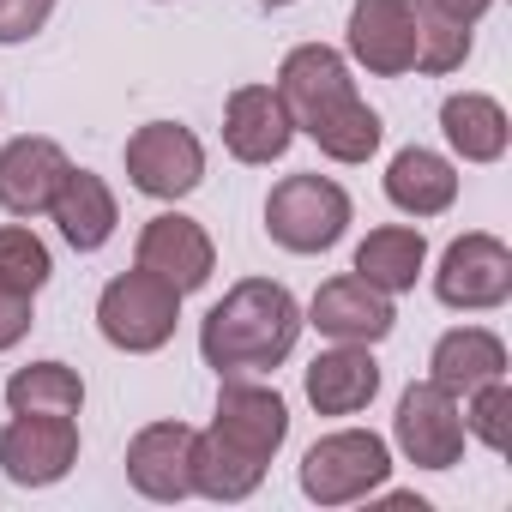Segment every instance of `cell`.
<instances>
[{"instance_id": "1", "label": "cell", "mask_w": 512, "mask_h": 512, "mask_svg": "<svg viewBox=\"0 0 512 512\" xmlns=\"http://www.w3.org/2000/svg\"><path fill=\"white\" fill-rule=\"evenodd\" d=\"M278 97L290 109V121L332 157V163H368L380 151V115L356 97V79L344 67L338 49L326 43H302L284 55L278 67Z\"/></svg>"}, {"instance_id": "2", "label": "cell", "mask_w": 512, "mask_h": 512, "mask_svg": "<svg viewBox=\"0 0 512 512\" xmlns=\"http://www.w3.org/2000/svg\"><path fill=\"white\" fill-rule=\"evenodd\" d=\"M302 332V308L284 284L272 278H241L199 326V356L217 374H260L278 368L296 350Z\"/></svg>"}, {"instance_id": "3", "label": "cell", "mask_w": 512, "mask_h": 512, "mask_svg": "<svg viewBox=\"0 0 512 512\" xmlns=\"http://www.w3.org/2000/svg\"><path fill=\"white\" fill-rule=\"evenodd\" d=\"M350 229V193L332 175H284L266 199V235L284 253H326Z\"/></svg>"}, {"instance_id": "4", "label": "cell", "mask_w": 512, "mask_h": 512, "mask_svg": "<svg viewBox=\"0 0 512 512\" xmlns=\"http://www.w3.org/2000/svg\"><path fill=\"white\" fill-rule=\"evenodd\" d=\"M175 320H181V296H175L163 278L139 272V266L121 272V278H109L103 296H97V326H103V338H109L115 350H127V356L163 350V344L175 338Z\"/></svg>"}, {"instance_id": "5", "label": "cell", "mask_w": 512, "mask_h": 512, "mask_svg": "<svg viewBox=\"0 0 512 512\" xmlns=\"http://www.w3.org/2000/svg\"><path fill=\"white\" fill-rule=\"evenodd\" d=\"M392 476V452L380 434L368 428H344V434H326L308 446L302 458V494L320 500V506H350V500H368L374 488H386Z\"/></svg>"}, {"instance_id": "6", "label": "cell", "mask_w": 512, "mask_h": 512, "mask_svg": "<svg viewBox=\"0 0 512 512\" xmlns=\"http://www.w3.org/2000/svg\"><path fill=\"white\" fill-rule=\"evenodd\" d=\"M434 296L446 308H464V314H482V308H500L512 296V247L488 229H470L458 235L446 253H440V272H434Z\"/></svg>"}, {"instance_id": "7", "label": "cell", "mask_w": 512, "mask_h": 512, "mask_svg": "<svg viewBox=\"0 0 512 512\" xmlns=\"http://www.w3.org/2000/svg\"><path fill=\"white\" fill-rule=\"evenodd\" d=\"M79 464V422L73 416H31L13 410L7 434H0V470L19 488H49Z\"/></svg>"}, {"instance_id": "8", "label": "cell", "mask_w": 512, "mask_h": 512, "mask_svg": "<svg viewBox=\"0 0 512 512\" xmlns=\"http://www.w3.org/2000/svg\"><path fill=\"white\" fill-rule=\"evenodd\" d=\"M392 434H398V452H404L410 464H422V470H452V464L464 458V410H458V398H452L446 386H434V380H422V386H410V392L398 398Z\"/></svg>"}, {"instance_id": "9", "label": "cell", "mask_w": 512, "mask_h": 512, "mask_svg": "<svg viewBox=\"0 0 512 512\" xmlns=\"http://www.w3.org/2000/svg\"><path fill=\"white\" fill-rule=\"evenodd\" d=\"M127 181L151 199H187L205 181V151L187 127L151 121L127 139Z\"/></svg>"}, {"instance_id": "10", "label": "cell", "mask_w": 512, "mask_h": 512, "mask_svg": "<svg viewBox=\"0 0 512 512\" xmlns=\"http://www.w3.org/2000/svg\"><path fill=\"white\" fill-rule=\"evenodd\" d=\"M211 434H217L223 446H235L241 458H253V464H272V458H278V446L290 440V404H284L272 386L229 380V386L217 392Z\"/></svg>"}, {"instance_id": "11", "label": "cell", "mask_w": 512, "mask_h": 512, "mask_svg": "<svg viewBox=\"0 0 512 512\" xmlns=\"http://www.w3.org/2000/svg\"><path fill=\"white\" fill-rule=\"evenodd\" d=\"M211 266H217V247H211V235H205L193 217L163 211V217L145 223V235H139V272L163 278L175 296L211 284Z\"/></svg>"}, {"instance_id": "12", "label": "cell", "mask_w": 512, "mask_h": 512, "mask_svg": "<svg viewBox=\"0 0 512 512\" xmlns=\"http://www.w3.org/2000/svg\"><path fill=\"white\" fill-rule=\"evenodd\" d=\"M296 139V121L284 109V97L272 85H241L229 91V109H223V145L235 163H278Z\"/></svg>"}, {"instance_id": "13", "label": "cell", "mask_w": 512, "mask_h": 512, "mask_svg": "<svg viewBox=\"0 0 512 512\" xmlns=\"http://www.w3.org/2000/svg\"><path fill=\"white\" fill-rule=\"evenodd\" d=\"M193 428L187 422H151L127 446V482L145 500H181L193 494Z\"/></svg>"}, {"instance_id": "14", "label": "cell", "mask_w": 512, "mask_h": 512, "mask_svg": "<svg viewBox=\"0 0 512 512\" xmlns=\"http://www.w3.org/2000/svg\"><path fill=\"white\" fill-rule=\"evenodd\" d=\"M67 151L55 145V139H37V133H25V139H13V145H0V205H7L13 217H37V211H49L55 205V193H61V181H67Z\"/></svg>"}, {"instance_id": "15", "label": "cell", "mask_w": 512, "mask_h": 512, "mask_svg": "<svg viewBox=\"0 0 512 512\" xmlns=\"http://www.w3.org/2000/svg\"><path fill=\"white\" fill-rule=\"evenodd\" d=\"M350 55L380 73H416V25H410V0H356L350 7Z\"/></svg>"}, {"instance_id": "16", "label": "cell", "mask_w": 512, "mask_h": 512, "mask_svg": "<svg viewBox=\"0 0 512 512\" xmlns=\"http://www.w3.org/2000/svg\"><path fill=\"white\" fill-rule=\"evenodd\" d=\"M392 320H398L392 296L374 290L368 278H332V284H320V296L308 308V326H320L338 344H380L392 332Z\"/></svg>"}, {"instance_id": "17", "label": "cell", "mask_w": 512, "mask_h": 512, "mask_svg": "<svg viewBox=\"0 0 512 512\" xmlns=\"http://www.w3.org/2000/svg\"><path fill=\"white\" fill-rule=\"evenodd\" d=\"M374 392H380V368L368 344H338L308 362V404L320 416H356L374 404Z\"/></svg>"}, {"instance_id": "18", "label": "cell", "mask_w": 512, "mask_h": 512, "mask_svg": "<svg viewBox=\"0 0 512 512\" xmlns=\"http://www.w3.org/2000/svg\"><path fill=\"white\" fill-rule=\"evenodd\" d=\"M49 217L61 223V235H67L79 253H97V247L115 235V223H121L109 181H103V175H91V169H67V181H61V193H55Z\"/></svg>"}, {"instance_id": "19", "label": "cell", "mask_w": 512, "mask_h": 512, "mask_svg": "<svg viewBox=\"0 0 512 512\" xmlns=\"http://www.w3.org/2000/svg\"><path fill=\"white\" fill-rule=\"evenodd\" d=\"M386 199H392L398 211H410V217H440V211L458 199V169H452L440 151L410 145V151H398L392 169H386Z\"/></svg>"}, {"instance_id": "20", "label": "cell", "mask_w": 512, "mask_h": 512, "mask_svg": "<svg viewBox=\"0 0 512 512\" xmlns=\"http://www.w3.org/2000/svg\"><path fill=\"white\" fill-rule=\"evenodd\" d=\"M422 260H428L422 229H410V223H386V229H368V241L356 247V278H368V284L386 290V296H404V290H416Z\"/></svg>"}, {"instance_id": "21", "label": "cell", "mask_w": 512, "mask_h": 512, "mask_svg": "<svg viewBox=\"0 0 512 512\" xmlns=\"http://www.w3.org/2000/svg\"><path fill=\"white\" fill-rule=\"evenodd\" d=\"M428 368H434L428 380L458 398V392H476L482 380H500L506 374V344L488 326H458V332H446L434 344V362Z\"/></svg>"}, {"instance_id": "22", "label": "cell", "mask_w": 512, "mask_h": 512, "mask_svg": "<svg viewBox=\"0 0 512 512\" xmlns=\"http://www.w3.org/2000/svg\"><path fill=\"white\" fill-rule=\"evenodd\" d=\"M440 127H446V145H452L464 163H494V157H506V139H512L506 109H500L494 97H482V91L446 97Z\"/></svg>"}, {"instance_id": "23", "label": "cell", "mask_w": 512, "mask_h": 512, "mask_svg": "<svg viewBox=\"0 0 512 512\" xmlns=\"http://www.w3.org/2000/svg\"><path fill=\"white\" fill-rule=\"evenodd\" d=\"M260 482H266V464L241 458V452L223 446L211 428L193 440V494H205V500H247Z\"/></svg>"}, {"instance_id": "24", "label": "cell", "mask_w": 512, "mask_h": 512, "mask_svg": "<svg viewBox=\"0 0 512 512\" xmlns=\"http://www.w3.org/2000/svg\"><path fill=\"white\" fill-rule=\"evenodd\" d=\"M7 404L31 416H79L85 410V380L67 362H31L7 380Z\"/></svg>"}, {"instance_id": "25", "label": "cell", "mask_w": 512, "mask_h": 512, "mask_svg": "<svg viewBox=\"0 0 512 512\" xmlns=\"http://www.w3.org/2000/svg\"><path fill=\"white\" fill-rule=\"evenodd\" d=\"M410 25H416V73H458L470 55V25L440 13L434 0H410Z\"/></svg>"}, {"instance_id": "26", "label": "cell", "mask_w": 512, "mask_h": 512, "mask_svg": "<svg viewBox=\"0 0 512 512\" xmlns=\"http://www.w3.org/2000/svg\"><path fill=\"white\" fill-rule=\"evenodd\" d=\"M49 272H55L49 247H43L25 223H7V229H0V284H13V290L37 296V290L49 284Z\"/></svg>"}, {"instance_id": "27", "label": "cell", "mask_w": 512, "mask_h": 512, "mask_svg": "<svg viewBox=\"0 0 512 512\" xmlns=\"http://www.w3.org/2000/svg\"><path fill=\"white\" fill-rule=\"evenodd\" d=\"M464 434H476L488 452H506V446H512V386H506V374H500V380H482V386L470 392Z\"/></svg>"}, {"instance_id": "28", "label": "cell", "mask_w": 512, "mask_h": 512, "mask_svg": "<svg viewBox=\"0 0 512 512\" xmlns=\"http://www.w3.org/2000/svg\"><path fill=\"white\" fill-rule=\"evenodd\" d=\"M55 0H0V43H25L49 25Z\"/></svg>"}, {"instance_id": "29", "label": "cell", "mask_w": 512, "mask_h": 512, "mask_svg": "<svg viewBox=\"0 0 512 512\" xmlns=\"http://www.w3.org/2000/svg\"><path fill=\"white\" fill-rule=\"evenodd\" d=\"M31 296L25 290H13V284H0V350H13L25 332H31Z\"/></svg>"}, {"instance_id": "30", "label": "cell", "mask_w": 512, "mask_h": 512, "mask_svg": "<svg viewBox=\"0 0 512 512\" xmlns=\"http://www.w3.org/2000/svg\"><path fill=\"white\" fill-rule=\"evenodd\" d=\"M434 7H440V13H452V19H464V25H476V19L494 7V0H434Z\"/></svg>"}, {"instance_id": "31", "label": "cell", "mask_w": 512, "mask_h": 512, "mask_svg": "<svg viewBox=\"0 0 512 512\" xmlns=\"http://www.w3.org/2000/svg\"><path fill=\"white\" fill-rule=\"evenodd\" d=\"M260 7H290V0H260Z\"/></svg>"}]
</instances>
